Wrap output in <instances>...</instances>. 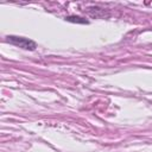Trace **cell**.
I'll use <instances>...</instances> for the list:
<instances>
[{"instance_id":"obj_1","label":"cell","mask_w":152,"mask_h":152,"mask_svg":"<svg viewBox=\"0 0 152 152\" xmlns=\"http://www.w3.org/2000/svg\"><path fill=\"white\" fill-rule=\"evenodd\" d=\"M6 42L15 45L18 48H21L24 50H30L33 51L37 48V43L32 39L25 38V37H20V36H6Z\"/></svg>"},{"instance_id":"obj_2","label":"cell","mask_w":152,"mask_h":152,"mask_svg":"<svg viewBox=\"0 0 152 152\" xmlns=\"http://www.w3.org/2000/svg\"><path fill=\"white\" fill-rule=\"evenodd\" d=\"M87 13H88L91 18H96V19L109 17V12H108L107 10H104V8L99 7V6H93V7L87 8Z\"/></svg>"},{"instance_id":"obj_3","label":"cell","mask_w":152,"mask_h":152,"mask_svg":"<svg viewBox=\"0 0 152 152\" xmlns=\"http://www.w3.org/2000/svg\"><path fill=\"white\" fill-rule=\"evenodd\" d=\"M65 21H69V23H74V24H89V21L83 18V17H80V15H66L64 18Z\"/></svg>"}]
</instances>
